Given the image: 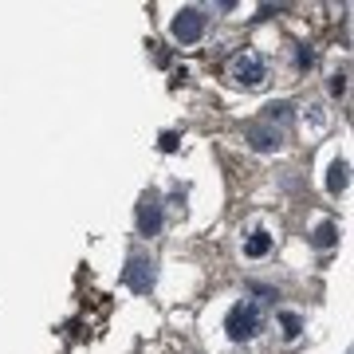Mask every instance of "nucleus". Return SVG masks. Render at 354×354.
<instances>
[{
    "mask_svg": "<svg viewBox=\"0 0 354 354\" xmlns=\"http://www.w3.org/2000/svg\"><path fill=\"white\" fill-rule=\"evenodd\" d=\"M225 331H229V339L232 342H248V339H256L260 331H264V311H260L252 300L244 303H236L229 315H225Z\"/></svg>",
    "mask_w": 354,
    "mask_h": 354,
    "instance_id": "obj_1",
    "label": "nucleus"
},
{
    "mask_svg": "<svg viewBox=\"0 0 354 354\" xmlns=\"http://www.w3.org/2000/svg\"><path fill=\"white\" fill-rule=\"evenodd\" d=\"M229 79L236 83V87H264V79H268V63H264V55L256 52H240V55H232V63H229Z\"/></svg>",
    "mask_w": 354,
    "mask_h": 354,
    "instance_id": "obj_2",
    "label": "nucleus"
},
{
    "mask_svg": "<svg viewBox=\"0 0 354 354\" xmlns=\"http://www.w3.org/2000/svg\"><path fill=\"white\" fill-rule=\"evenodd\" d=\"M205 36V12L201 8H181L174 16V40L181 43H197Z\"/></svg>",
    "mask_w": 354,
    "mask_h": 354,
    "instance_id": "obj_3",
    "label": "nucleus"
},
{
    "mask_svg": "<svg viewBox=\"0 0 354 354\" xmlns=\"http://www.w3.org/2000/svg\"><path fill=\"white\" fill-rule=\"evenodd\" d=\"M123 280H126V287H130V291L146 295V291L154 287V260H150V256H130Z\"/></svg>",
    "mask_w": 354,
    "mask_h": 354,
    "instance_id": "obj_4",
    "label": "nucleus"
},
{
    "mask_svg": "<svg viewBox=\"0 0 354 354\" xmlns=\"http://www.w3.org/2000/svg\"><path fill=\"white\" fill-rule=\"evenodd\" d=\"M158 229H162V197L158 193H142V201H138V232L154 236Z\"/></svg>",
    "mask_w": 354,
    "mask_h": 354,
    "instance_id": "obj_5",
    "label": "nucleus"
},
{
    "mask_svg": "<svg viewBox=\"0 0 354 354\" xmlns=\"http://www.w3.org/2000/svg\"><path fill=\"white\" fill-rule=\"evenodd\" d=\"M248 146H252V150L256 154H272V150H280V142H284V138H280V130H275V126H248Z\"/></svg>",
    "mask_w": 354,
    "mask_h": 354,
    "instance_id": "obj_6",
    "label": "nucleus"
},
{
    "mask_svg": "<svg viewBox=\"0 0 354 354\" xmlns=\"http://www.w3.org/2000/svg\"><path fill=\"white\" fill-rule=\"evenodd\" d=\"M268 252H272V232L256 229V232H252V236L244 240V256L260 260V256H268Z\"/></svg>",
    "mask_w": 354,
    "mask_h": 354,
    "instance_id": "obj_7",
    "label": "nucleus"
},
{
    "mask_svg": "<svg viewBox=\"0 0 354 354\" xmlns=\"http://www.w3.org/2000/svg\"><path fill=\"white\" fill-rule=\"evenodd\" d=\"M311 244L315 248H335L339 244V229H335V225H319L315 236H311Z\"/></svg>",
    "mask_w": 354,
    "mask_h": 354,
    "instance_id": "obj_8",
    "label": "nucleus"
},
{
    "mask_svg": "<svg viewBox=\"0 0 354 354\" xmlns=\"http://www.w3.org/2000/svg\"><path fill=\"white\" fill-rule=\"evenodd\" d=\"M346 169H351L346 162H335V165H331V177H327V189H331V193H342V189H346Z\"/></svg>",
    "mask_w": 354,
    "mask_h": 354,
    "instance_id": "obj_9",
    "label": "nucleus"
},
{
    "mask_svg": "<svg viewBox=\"0 0 354 354\" xmlns=\"http://www.w3.org/2000/svg\"><path fill=\"white\" fill-rule=\"evenodd\" d=\"M280 323H284V335H287V339H295V335L303 331V319H300V315H291V311L280 315Z\"/></svg>",
    "mask_w": 354,
    "mask_h": 354,
    "instance_id": "obj_10",
    "label": "nucleus"
},
{
    "mask_svg": "<svg viewBox=\"0 0 354 354\" xmlns=\"http://www.w3.org/2000/svg\"><path fill=\"white\" fill-rule=\"evenodd\" d=\"M287 114H291V107H287V103H272V107H268V118H287Z\"/></svg>",
    "mask_w": 354,
    "mask_h": 354,
    "instance_id": "obj_11",
    "label": "nucleus"
},
{
    "mask_svg": "<svg viewBox=\"0 0 354 354\" xmlns=\"http://www.w3.org/2000/svg\"><path fill=\"white\" fill-rule=\"evenodd\" d=\"M177 142H181V138H177L174 130H165V134H162V150H165V154H174V150H177Z\"/></svg>",
    "mask_w": 354,
    "mask_h": 354,
    "instance_id": "obj_12",
    "label": "nucleus"
},
{
    "mask_svg": "<svg viewBox=\"0 0 354 354\" xmlns=\"http://www.w3.org/2000/svg\"><path fill=\"white\" fill-rule=\"evenodd\" d=\"M342 91H346V75H335L331 79V95H342Z\"/></svg>",
    "mask_w": 354,
    "mask_h": 354,
    "instance_id": "obj_13",
    "label": "nucleus"
},
{
    "mask_svg": "<svg viewBox=\"0 0 354 354\" xmlns=\"http://www.w3.org/2000/svg\"><path fill=\"white\" fill-rule=\"evenodd\" d=\"M311 63H315V52H307V48H303V52H300V67H311Z\"/></svg>",
    "mask_w": 354,
    "mask_h": 354,
    "instance_id": "obj_14",
    "label": "nucleus"
}]
</instances>
